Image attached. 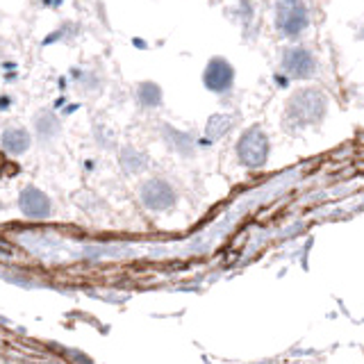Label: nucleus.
Wrapping results in <instances>:
<instances>
[{
  "label": "nucleus",
  "mask_w": 364,
  "mask_h": 364,
  "mask_svg": "<svg viewBox=\"0 0 364 364\" xmlns=\"http://www.w3.org/2000/svg\"><path fill=\"white\" fill-rule=\"evenodd\" d=\"M328 112V100L318 89H303L294 94L287 102V121L294 128L318 125Z\"/></svg>",
  "instance_id": "1"
},
{
  "label": "nucleus",
  "mask_w": 364,
  "mask_h": 364,
  "mask_svg": "<svg viewBox=\"0 0 364 364\" xmlns=\"http://www.w3.org/2000/svg\"><path fill=\"white\" fill-rule=\"evenodd\" d=\"M269 136L264 130L253 125L237 141V157L246 168H262L269 159Z\"/></svg>",
  "instance_id": "2"
},
{
  "label": "nucleus",
  "mask_w": 364,
  "mask_h": 364,
  "mask_svg": "<svg viewBox=\"0 0 364 364\" xmlns=\"http://www.w3.org/2000/svg\"><path fill=\"white\" fill-rule=\"evenodd\" d=\"M307 26H310V16L303 0H276V28L284 37H301Z\"/></svg>",
  "instance_id": "3"
},
{
  "label": "nucleus",
  "mask_w": 364,
  "mask_h": 364,
  "mask_svg": "<svg viewBox=\"0 0 364 364\" xmlns=\"http://www.w3.org/2000/svg\"><path fill=\"white\" fill-rule=\"evenodd\" d=\"M139 196H141V203L146 205V208L153 210V212H166V210L173 208L176 200H178L176 189L162 178L146 180L141 185Z\"/></svg>",
  "instance_id": "4"
},
{
  "label": "nucleus",
  "mask_w": 364,
  "mask_h": 364,
  "mask_svg": "<svg viewBox=\"0 0 364 364\" xmlns=\"http://www.w3.org/2000/svg\"><path fill=\"white\" fill-rule=\"evenodd\" d=\"M282 71L287 73L289 77L296 80H307L316 73V57L307 50L301 48V46H291L282 53V60H280Z\"/></svg>",
  "instance_id": "5"
},
{
  "label": "nucleus",
  "mask_w": 364,
  "mask_h": 364,
  "mask_svg": "<svg viewBox=\"0 0 364 364\" xmlns=\"http://www.w3.org/2000/svg\"><path fill=\"white\" fill-rule=\"evenodd\" d=\"M203 85L208 87L212 94H223L230 91L235 85V68L223 57H212L203 71Z\"/></svg>",
  "instance_id": "6"
},
{
  "label": "nucleus",
  "mask_w": 364,
  "mask_h": 364,
  "mask_svg": "<svg viewBox=\"0 0 364 364\" xmlns=\"http://www.w3.org/2000/svg\"><path fill=\"white\" fill-rule=\"evenodd\" d=\"M18 208L21 212L30 216V219H48L53 212L50 198L37 187H26L18 196Z\"/></svg>",
  "instance_id": "7"
},
{
  "label": "nucleus",
  "mask_w": 364,
  "mask_h": 364,
  "mask_svg": "<svg viewBox=\"0 0 364 364\" xmlns=\"http://www.w3.org/2000/svg\"><path fill=\"white\" fill-rule=\"evenodd\" d=\"M3 148L7 153H14V155H21V153H26L28 148H30V134L28 130H23V128H7L3 132Z\"/></svg>",
  "instance_id": "8"
},
{
  "label": "nucleus",
  "mask_w": 364,
  "mask_h": 364,
  "mask_svg": "<svg viewBox=\"0 0 364 364\" xmlns=\"http://www.w3.org/2000/svg\"><path fill=\"white\" fill-rule=\"evenodd\" d=\"M34 130L41 136V139H50L57 132H60V121L55 119V114L50 112H39L37 117H34Z\"/></svg>",
  "instance_id": "9"
},
{
  "label": "nucleus",
  "mask_w": 364,
  "mask_h": 364,
  "mask_svg": "<svg viewBox=\"0 0 364 364\" xmlns=\"http://www.w3.org/2000/svg\"><path fill=\"white\" fill-rule=\"evenodd\" d=\"M146 164H148V159L139 151H134V148H125L121 153V166L123 171H128V173H139V171L146 168Z\"/></svg>",
  "instance_id": "10"
},
{
  "label": "nucleus",
  "mask_w": 364,
  "mask_h": 364,
  "mask_svg": "<svg viewBox=\"0 0 364 364\" xmlns=\"http://www.w3.org/2000/svg\"><path fill=\"white\" fill-rule=\"evenodd\" d=\"M164 134H166V139L171 141V146H173L176 151L185 153V155H191L193 146H191V136L189 134H182L176 128H171V125H164Z\"/></svg>",
  "instance_id": "11"
},
{
  "label": "nucleus",
  "mask_w": 364,
  "mask_h": 364,
  "mask_svg": "<svg viewBox=\"0 0 364 364\" xmlns=\"http://www.w3.org/2000/svg\"><path fill=\"white\" fill-rule=\"evenodd\" d=\"M139 102L144 107H157L162 102V89L155 82H144L139 87Z\"/></svg>",
  "instance_id": "12"
}]
</instances>
